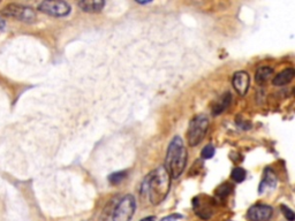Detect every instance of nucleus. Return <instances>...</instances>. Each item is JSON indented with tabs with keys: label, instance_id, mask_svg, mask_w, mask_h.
Returning a JSON list of instances; mask_svg holds the SVG:
<instances>
[{
	"label": "nucleus",
	"instance_id": "obj_1",
	"mask_svg": "<svg viewBox=\"0 0 295 221\" xmlns=\"http://www.w3.org/2000/svg\"><path fill=\"white\" fill-rule=\"evenodd\" d=\"M171 188V177L164 166H159L151 171L141 186L142 195H148L154 205H158L165 201Z\"/></svg>",
	"mask_w": 295,
	"mask_h": 221
},
{
	"label": "nucleus",
	"instance_id": "obj_2",
	"mask_svg": "<svg viewBox=\"0 0 295 221\" xmlns=\"http://www.w3.org/2000/svg\"><path fill=\"white\" fill-rule=\"evenodd\" d=\"M187 165V150L180 136H174L170 142L165 157V170L171 179H178L184 173Z\"/></svg>",
	"mask_w": 295,
	"mask_h": 221
},
{
	"label": "nucleus",
	"instance_id": "obj_3",
	"mask_svg": "<svg viewBox=\"0 0 295 221\" xmlns=\"http://www.w3.org/2000/svg\"><path fill=\"white\" fill-rule=\"evenodd\" d=\"M209 128V119L207 115L199 114L190 120L187 132V141L189 147H197L203 141Z\"/></svg>",
	"mask_w": 295,
	"mask_h": 221
},
{
	"label": "nucleus",
	"instance_id": "obj_4",
	"mask_svg": "<svg viewBox=\"0 0 295 221\" xmlns=\"http://www.w3.org/2000/svg\"><path fill=\"white\" fill-rule=\"evenodd\" d=\"M2 16L14 18V20L24 22V23H33L37 18L36 10L30 6L22 3H8L1 9Z\"/></svg>",
	"mask_w": 295,
	"mask_h": 221
},
{
	"label": "nucleus",
	"instance_id": "obj_5",
	"mask_svg": "<svg viewBox=\"0 0 295 221\" xmlns=\"http://www.w3.org/2000/svg\"><path fill=\"white\" fill-rule=\"evenodd\" d=\"M136 210V200L133 195H126L113 211V221H130Z\"/></svg>",
	"mask_w": 295,
	"mask_h": 221
},
{
	"label": "nucleus",
	"instance_id": "obj_6",
	"mask_svg": "<svg viewBox=\"0 0 295 221\" xmlns=\"http://www.w3.org/2000/svg\"><path fill=\"white\" fill-rule=\"evenodd\" d=\"M37 9L46 15L54 17H65L70 13V5L66 1H43Z\"/></svg>",
	"mask_w": 295,
	"mask_h": 221
},
{
	"label": "nucleus",
	"instance_id": "obj_7",
	"mask_svg": "<svg viewBox=\"0 0 295 221\" xmlns=\"http://www.w3.org/2000/svg\"><path fill=\"white\" fill-rule=\"evenodd\" d=\"M274 215V209L267 204H255L248 210L247 217L250 221H268Z\"/></svg>",
	"mask_w": 295,
	"mask_h": 221
},
{
	"label": "nucleus",
	"instance_id": "obj_8",
	"mask_svg": "<svg viewBox=\"0 0 295 221\" xmlns=\"http://www.w3.org/2000/svg\"><path fill=\"white\" fill-rule=\"evenodd\" d=\"M232 84L233 88L235 89L240 96H246V93L248 92L250 87V76L247 72L245 70H240V72L234 73L232 78Z\"/></svg>",
	"mask_w": 295,
	"mask_h": 221
},
{
	"label": "nucleus",
	"instance_id": "obj_9",
	"mask_svg": "<svg viewBox=\"0 0 295 221\" xmlns=\"http://www.w3.org/2000/svg\"><path fill=\"white\" fill-rule=\"evenodd\" d=\"M277 182H278L277 177H276V173L274 172V170L270 167L265 168L263 179L259 186V193L263 194L265 190H268L269 188L275 189L276 187H277Z\"/></svg>",
	"mask_w": 295,
	"mask_h": 221
},
{
	"label": "nucleus",
	"instance_id": "obj_10",
	"mask_svg": "<svg viewBox=\"0 0 295 221\" xmlns=\"http://www.w3.org/2000/svg\"><path fill=\"white\" fill-rule=\"evenodd\" d=\"M294 76H295V70L293 68H286L276 75L274 80H272V84L277 85V87H283V85L291 83Z\"/></svg>",
	"mask_w": 295,
	"mask_h": 221
},
{
	"label": "nucleus",
	"instance_id": "obj_11",
	"mask_svg": "<svg viewBox=\"0 0 295 221\" xmlns=\"http://www.w3.org/2000/svg\"><path fill=\"white\" fill-rule=\"evenodd\" d=\"M104 6H105V1L103 0H90V1H80L78 2V7L87 13H99L102 12Z\"/></svg>",
	"mask_w": 295,
	"mask_h": 221
},
{
	"label": "nucleus",
	"instance_id": "obj_12",
	"mask_svg": "<svg viewBox=\"0 0 295 221\" xmlns=\"http://www.w3.org/2000/svg\"><path fill=\"white\" fill-rule=\"evenodd\" d=\"M231 102H232V95L230 92L224 93L218 102L214 105V107H212V113L215 115L222 114L223 112H225V110L229 108Z\"/></svg>",
	"mask_w": 295,
	"mask_h": 221
},
{
	"label": "nucleus",
	"instance_id": "obj_13",
	"mask_svg": "<svg viewBox=\"0 0 295 221\" xmlns=\"http://www.w3.org/2000/svg\"><path fill=\"white\" fill-rule=\"evenodd\" d=\"M272 74H274V69H272L271 67L269 66L260 67V68L256 70V74H255L256 83L260 85H263L265 82L272 76Z\"/></svg>",
	"mask_w": 295,
	"mask_h": 221
},
{
	"label": "nucleus",
	"instance_id": "obj_14",
	"mask_svg": "<svg viewBox=\"0 0 295 221\" xmlns=\"http://www.w3.org/2000/svg\"><path fill=\"white\" fill-rule=\"evenodd\" d=\"M127 177V172L121 171V172H115V173H112L109 175V181L111 185L118 186L119 183H121Z\"/></svg>",
	"mask_w": 295,
	"mask_h": 221
},
{
	"label": "nucleus",
	"instance_id": "obj_15",
	"mask_svg": "<svg viewBox=\"0 0 295 221\" xmlns=\"http://www.w3.org/2000/svg\"><path fill=\"white\" fill-rule=\"evenodd\" d=\"M246 171L244 170V168L241 167H235L234 170L232 171V174H231V178H232V180L234 182L237 183H240L242 181H245L246 179Z\"/></svg>",
	"mask_w": 295,
	"mask_h": 221
},
{
	"label": "nucleus",
	"instance_id": "obj_16",
	"mask_svg": "<svg viewBox=\"0 0 295 221\" xmlns=\"http://www.w3.org/2000/svg\"><path fill=\"white\" fill-rule=\"evenodd\" d=\"M215 152H216V149L214 145L208 144L205 145L202 151H201V157H202L203 159H211L212 157L215 156Z\"/></svg>",
	"mask_w": 295,
	"mask_h": 221
},
{
	"label": "nucleus",
	"instance_id": "obj_17",
	"mask_svg": "<svg viewBox=\"0 0 295 221\" xmlns=\"http://www.w3.org/2000/svg\"><path fill=\"white\" fill-rule=\"evenodd\" d=\"M231 190H232V188H231L229 183H223L222 186H219L218 188L216 189V194H217V196L219 197L225 198L231 194Z\"/></svg>",
	"mask_w": 295,
	"mask_h": 221
},
{
	"label": "nucleus",
	"instance_id": "obj_18",
	"mask_svg": "<svg viewBox=\"0 0 295 221\" xmlns=\"http://www.w3.org/2000/svg\"><path fill=\"white\" fill-rule=\"evenodd\" d=\"M280 210H282L284 217H285L286 220L289 221H294L295 219V216H294V212L291 210L289 207H286V205H280Z\"/></svg>",
	"mask_w": 295,
	"mask_h": 221
},
{
	"label": "nucleus",
	"instance_id": "obj_19",
	"mask_svg": "<svg viewBox=\"0 0 295 221\" xmlns=\"http://www.w3.org/2000/svg\"><path fill=\"white\" fill-rule=\"evenodd\" d=\"M179 218H181V216H179V215H172V216L166 217V218H164L162 221H177Z\"/></svg>",
	"mask_w": 295,
	"mask_h": 221
},
{
	"label": "nucleus",
	"instance_id": "obj_20",
	"mask_svg": "<svg viewBox=\"0 0 295 221\" xmlns=\"http://www.w3.org/2000/svg\"><path fill=\"white\" fill-rule=\"evenodd\" d=\"M5 27H6V21H5V18L0 16V31H1V30L5 29Z\"/></svg>",
	"mask_w": 295,
	"mask_h": 221
},
{
	"label": "nucleus",
	"instance_id": "obj_21",
	"mask_svg": "<svg viewBox=\"0 0 295 221\" xmlns=\"http://www.w3.org/2000/svg\"><path fill=\"white\" fill-rule=\"evenodd\" d=\"M141 221H156L155 217H147V218H143Z\"/></svg>",
	"mask_w": 295,
	"mask_h": 221
},
{
	"label": "nucleus",
	"instance_id": "obj_22",
	"mask_svg": "<svg viewBox=\"0 0 295 221\" xmlns=\"http://www.w3.org/2000/svg\"><path fill=\"white\" fill-rule=\"evenodd\" d=\"M137 3H141V5H147V3H150V1H136Z\"/></svg>",
	"mask_w": 295,
	"mask_h": 221
}]
</instances>
